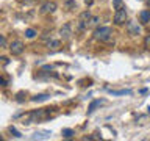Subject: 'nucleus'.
Here are the masks:
<instances>
[{
	"instance_id": "obj_7",
	"label": "nucleus",
	"mask_w": 150,
	"mask_h": 141,
	"mask_svg": "<svg viewBox=\"0 0 150 141\" xmlns=\"http://www.w3.org/2000/svg\"><path fill=\"white\" fill-rule=\"evenodd\" d=\"M55 11H56V3L55 2H45L39 9L41 14H49V13H55Z\"/></svg>"
},
{
	"instance_id": "obj_5",
	"label": "nucleus",
	"mask_w": 150,
	"mask_h": 141,
	"mask_svg": "<svg viewBox=\"0 0 150 141\" xmlns=\"http://www.w3.org/2000/svg\"><path fill=\"white\" fill-rule=\"evenodd\" d=\"M25 50V46H23V42L22 41H19V39H16V41H13L11 44H9V52H11L13 55H22V52Z\"/></svg>"
},
{
	"instance_id": "obj_10",
	"label": "nucleus",
	"mask_w": 150,
	"mask_h": 141,
	"mask_svg": "<svg viewBox=\"0 0 150 141\" xmlns=\"http://www.w3.org/2000/svg\"><path fill=\"white\" fill-rule=\"evenodd\" d=\"M59 46H61V44H59L58 39H50L49 42H47V47H49V49H52V50H56Z\"/></svg>"
},
{
	"instance_id": "obj_21",
	"label": "nucleus",
	"mask_w": 150,
	"mask_h": 141,
	"mask_svg": "<svg viewBox=\"0 0 150 141\" xmlns=\"http://www.w3.org/2000/svg\"><path fill=\"white\" fill-rule=\"evenodd\" d=\"M144 44H145V47H147V50H150V35H149L147 38H145Z\"/></svg>"
},
{
	"instance_id": "obj_6",
	"label": "nucleus",
	"mask_w": 150,
	"mask_h": 141,
	"mask_svg": "<svg viewBox=\"0 0 150 141\" xmlns=\"http://www.w3.org/2000/svg\"><path fill=\"white\" fill-rule=\"evenodd\" d=\"M59 36L63 41L70 39V38H72V25H70V24H64V25L59 28Z\"/></svg>"
},
{
	"instance_id": "obj_17",
	"label": "nucleus",
	"mask_w": 150,
	"mask_h": 141,
	"mask_svg": "<svg viewBox=\"0 0 150 141\" xmlns=\"http://www.w3.org/2000/svg\"><path fill=\"white\" fill-rule=\"evenodd\" d=\"M66 6L72 11V9H77V3H75L74 0H67V2H66Z\"/></svg>"
},
{
	"instance_id": "obj_1",
	"label": "nucleus",
	"mask_w": 150,
	"mask_h": 141,
	"mask_svg": "<svg viewBox=\"0 0 150 141\" xmlns=\"http://www.w3.org/2000/svg\"><path fill=\"white\" fill-rule=\"evenodd\" d=\"M111 35H112V31H111L110 27H97L96 30H94V38H96L97 41H102V42L110 41Z\"/></svg>"
},
{
	"instance_id": "obj_20",
	"label": "nucleus",
	"mask_w": 150,
	"mask_h": 141,
	"mask_svg": "<svg viewBox=\"0 0 150 141\" xmlns=\"http://www.w3.org/2000/svg\"><path fill=\"white\" fill-rule=\"evenodd\" d=\"M6 46V39H5L3 35H0V47H5Z\"/></svg>"
},
{
	"instance_id": "obj_2",
	"label": "nucleus",
	"mask_w": 150,
	"mask_h": 141,
	"mask_svg": "<svg viewBox=\"0 0 150 141\" xmlns=\"http://www.w3.org/2000/svg\"><path fill=\"white\" fill-rule=\"evenodd\" d=\"M127 19H128V13H127L125 6H120L119 9H116L112 22H114V25H124V24L127 22Z\"/></svg>"
},
{
	"instance_id": "obj_4",
	"label": "nucleus",
	"mask_w": 150,
	"mask_h": 141,
	"mask_svg": "<svg viewBox=\"0 0 150 141\" xmlns=\"http://www.w3.org/2000/svg\"><path fill=\"white\" fill-rule=\"evenodd\" d=\"M125 28H127V33H128V35H131V36L141 35V25H139L136 21H127Z\"/></svg>"
},
{
	"instance_id": "obj_3",
	"label": "nucleus",
	"mask_w": 150,
	"mask_h": 141,
	"mask_svg": "<svg viewBox=\"0 0 150 141\" xmlns=\"http://www.w3.org/2000/svg\"><path fill=\"white\" fill-rule=\"evenodd\" d=\"M91 11L89 9H86V11H83L81 14H80V19H78V31H83L84 28H88V22H89V19H91Z\"/></svg>"
},
{
	"instance_id": "obj_22",
	"label": "nucleus",
	"mask_w": 150,
	"mask_h": 141,
	"mask_svg": "<svg viewBox=\"0 0 150 141\" xmlns=\"http://www.w3.org/2000/svg\"><path fill=\"white\" fill-rule=\"evenodd\" d=\"M86 2H88L89 5H91V3H92V0H86Z\"/></svg>"
},
{
	"instance_id": "obj_16",
	"label": "nucleus",
	"mask_w": 150,
	"mask_h": 141,
	"mask_svg": "<svg viewBox=\"0 0 150 141\" xmlns=\"http://www.w3.org/2000/svg\"><path fill=\"white\" fill-rule=\"evenodd\" d=\"M9 85V78L5 75H0V86H8Z\"/></svg>"
},
{
	"instance_id": "obj_8",
	"label": "nucleus",
	"mask_w": 150,
	"mask_h": 141,
	"mask_svg": "<svg viewBox=\"0 0 150 141\" xmlns=\"http://www.w3.org/2000/svg\"><path fill=\"white\" fill-rule=\"evenodd\" d=\"M139 22L141 24H149L150 22V11L149 9H144V11L139 13Z\"/></svg>"
},
{
	"instance_id": "obj_9",
	"label": "nucleus",
	"mask_w": 150,
	"mask_h": 141,
	"mask_svg": "<svg viewBox=\"0 0 150 141\" xmlns=\"http://www.w3.org/2000/svg\"><path fill=\"white\" fill-rule=\"evenodd\" d=\"M50 96L49 94H36L35 97H31V102H44V100H47Z\"/></svg>"
},
{
	"instance_id": "obj_14",
	"label": "nucleus",
	"mask_w": 150,
	"mask_h": 141,
	"mask_svg": "<svg viewBox=\"0 0 150 141\" xmlns=\"http://www.w3.org/2000/svg\"><path fill=\"white\" fill-rule=\"evenodd\" d=\"M63 136H64V138H72V136H74V130L72 129H63Z\"/></svg>"
},
{
	"instance_id": "obj_19",
	"label": "nucleus",
	"mask_w": 150,
	"mask_h": 141,
	"mask_svg": "<svg viewBox=\"0 0 150 141\" xmlns=\"http://www.w3.org/2000/svg\"><path fill=\"white\" fill-rule=\"evenodd\" d=\"M112 6H114V9H119L120 6H124V5H122V0H114V2H112Z\"/></svg>"
},
{
	"instance_id": "obj_11",
	"label": "nucleus",
	"mask_w": 150,
	"mask_h": 141,
	"mask_svg": "<svg viewBox=\"0 0 150 141\" xmlns=\"http://www.w3.org/2000/svg\"><path fill=\"white\" fill-rule=\"evenodd\" d=\"M102 103H103V100H94V102H91V103H89V107H88V113H92L98 105H102Z\"/></svg>"
},
{
	"instance_id": "obj_18",
	"label": "nucleus",
	"mask_w": 150,
	"mask_h": 141,
	"mask_svg": "<svg viewBox=\"0 0 150 141\" xmlns=\"http://www.w3.org/2000/svg\"><path fill=\"white\" fill-rule=\"evenodd\" d=\"M9 132H11V133H13L14 136H17V138H21V136H22L21 132H17L16 129H14V127H9Z\"/></svg>"
},
{
	"instance_id": "obj_23",
	"label": "nucleus",
	"mask_w": 150,
	"mask_h": 141,
	"mask_svg": "<svg viewBox=\"0 0 150 141\" xmlns=\"http://www.w3.org/2000/svg\"><path fill=\"white\" fill-rule=\"evenodd\" d=\"M149 113H150V108H149Z\"/></svg>"
},
{
	"instance_id": "obj_24",
	"label": "nucleus",
	"mask_w": 150,
	"mask_h": 141,
	"mask_svg": "<svg viewBox=\"0 0 150 141\" xmlns=\"http://www.w3.org/2000/svg\"><path fill=\"white\" fill-rule=\"evenodd\" d=\"M0 140H2V136H0Z\"/></svg>"
},
{
	"instance_id": "obj_15",
	"label": "nucleus",
	"mask_w": 150,
	"mask_h": 141,
	"mask_svg": "<svg viewBox=\"0 0 150 141\" xmlns=\"http://www.w3.org/2000/svg\"><path fill=\"white\" fill-rule=\"evenodd\" d=\"M25 36L28 38V39H33V38L36 36V31L33 30V28H28V30H25Z\"/></svg>"
},
{
	"instance_id": "obj_13",
	"label": "nucleus",
	"mask_w": 150,
	"mask_h": 141,
	"mask_svg": "<svg viewBox=\"0 0 150 141\" xmlns=\"http://www.w3.org/2000/svg\"><path fill=\"white\" fill-rule=\"evenodd\" d=\"M110 93L112 94V96H124V94H130L131 91H130V89H120V91H112V89H111Z\"/></svg>"
},
{
	"instance_id": "obj_12",
	"label": "nucleus",
	"mask_w": 150,
	"mask_h": 141,
	"mask_svg": "<svg viewBox=\"0 0 150 141\" xmlns=\"http://www.w3.org/2000/svg\"><path fill=\"white\" fill-rule=\"evenodd\" d=\"M98 22H100V19H98L97 16H92L91 19H89V22H88V27H96Z\"/></svg>"
}]
</instances>
